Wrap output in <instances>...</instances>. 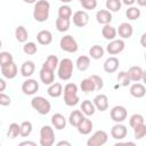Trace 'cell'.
<instances>
[{"label":"cell","mask_w":146,"mask_h":146,"mask_svg":"<svg viewBox=\"0 0 146 146\" xmlns=\"http://www.w3.org/2000/svg\"><path fill=\"white\" fill-rule=\"evenodd\" d=\"M145 39H146V33L141 34V38H140V43H141V46H143L144 48L146 47V43H145Z\"/></svg>","instance_id":"f5cc1de1"},{"label":"cell","mask_w":146,"mask_h":146,"mask_svg":"<svg viewBox=\"0 0 146 146\" xmlns=\"http://www.w3.org/2000/svg\"><path fill=\"white\" fill-rule=\"evenodd\" d=\"M35 71V65L32 60H26L21 66V74L24 78H30Z\"/></svg>","instance_id":"484cf974"},{"label":"cell","mask_w":146,"mask_h":146,"mask_svg":"<svg viewBox=\"0 0 146 146\" xmlns=\"http://www.w3.org/2000/svg\"><path fill=\"white\" fill-rule=\"evenodd\" d=\"M51 124L57 130H63L66 127V119L62 113H55L51 116Z\"/></svg>","instance_id":"44dd1931"},{"label":"cell","mask_w":146,"mask_h":146,"mask_svg":"<svg viewBox=\"0 0 146 146\" xmlns=\"http://www.w3.org/2000/svg\"><path fill=\"white\" fill-rule=\"evenodd\" d=\"M102 34H103V36L106 40H110L111 41V40H114L116 38V30L111 24H106L102 29Z\"/></svg>","instance_id":"4dcf8cb0"},{"label":"cell","mask_w":146,"mask_h":146,"mask_svg":"<svg viewBox=\"0 0 146 146\" xmlns=\"http://www.w3.org/2000/svg\"><path fill=\"white\" fill-rule=\"evenodd\" d=\"M49 11L50 3L47 0H36L33 8V18L39 23H43L49 18Z\"/></svg>","instance_id":"6da1fadb"},{"label":"cell","mask_w":146,"mask_h":146,"mask_svg":"<svg viewBox=\"0 0 146 146\" xmlns=\"http://www.w3.org/2000/svg\"><path fill=\"white\" fill-rule=\"evenodd\" d=\"M119 65H120L119 58H116L115 56H111L104 63V71L106 73H114L119 68Z\"/></svg>","instance_id":"2e32d148"},{"label":"cell","mask_w":146,"mask_h":146,"mask_svg":"<svg viewBox=\"0 0 146 146\" xmlns=\"http://www.w3.org/2000/svg\"><path fill=\"white\" fill-rule=\"evenodd\" d=\"M84 119V114L80 111V110H74L70 113V116H68V123L72 125V127H78L79 123Z\"/></svg>","instance_id":"d4e9b609"},{"label":"cell","mask_w":146,"mask_h":146,"mask_svg":"<svg viewBox=\"0 0 146 146\" xmlns=\"http://www.w3.org/2000/svg\"><path fill=\"white\" fill-rule=\"evenodd\" d=\"M19 131H21V125L16 122H13L9 124V128H8V131H7V136L11 139H15L16 137L19 136Z\"/></svg>","instance_id":"d590c367"},{"label":"cell","mask_w":146,"mask_h":146,"mask_svg":"<svg viewBox=\"0 0 146 146\" xmlns=\"http://www.w3.org/2000/svg\"><path fill=\"white\" fill-rule=\"evenodd\" d=\"M127 135H128V129H127V127H125L124 124H122V123H116V124H114V125L112 127V129H111V136H112L114 139H116V140H122V139H124V138L127 137Z\"/></svg>","instance_id":"4fadbf2b"},{"label":"cell","mask_w":146,"mask_h":146,"mask_svg":"<svg viewBox=\"0 0 146 146\" xmlns=\"http://www.w3.org/2000/svg\"><path fill=\"white\" fill-rule=\"evenodd\" d=\"M116 80H117L119 84L122 86V87H128L130 84V82H131L130 79H129V75H128V73L125 71L119 72L117 73V76H116Z\"/></svg>","instance_id":"f35d334b"},{"label":"cell","mask_w":146,"mask_h":146,"mask_svg":"<svg viewBox=\"0 0 146 146\" xmlns=\"http://www.w3.org/2000/svg\"><path fill=\"white\" fill-rule=\"evenodd\" d=\"M11 62H14V57L10 52H8V51H1L0 52V67L5 66Z\"/></svg>","instance_id":"7bdbcfd3"},{"label":"cell","mask_w":146,"mask_h":146,"mask_svg":"<svg viewBox=\"0 0 146 146\" xmlns=\"http://www.w3.org/2000/svg\"><path fill=\"white\" fill-rule=\"evenodd\" d=\"M39 75H40V80H41V82H42L43 84L49 86V84H51V83L55 81V73H54V71H51V70L41 67Z\"/></svg>","instance_id":"e0dca14e"},{"label":"cell","mask_w":146,"mask_h":146,"mask_svg":"<svg viewBox=\"0 0 146 146\" xmlns=\"http://www.w3.org/2000/svg\"><path fill=\"white\" fill-rule=\"evenodd\" d=\"M58 17L62 18H71L72 17V8L67 5H62L58 8Z\"/></svg>","instance_id":"ab89813d"},{"label":"cell","mask_w":146,"mask_h":146,"mask_svg":"<svg viewBox=\"0 0 146 146\" xmlns=\"http://www.w3.org/2000/svg\"><path fill=\"white\" fill-rule=\"evenodd\" d=\"M64 103L66 106H75L79 103L78 86L73 82H68L64 87Z\"/></svg>","instance_id":"3957f363"},{"label":"cell","mask_w":146,"mask_h":146,"mask_svg":"<svg viewBox=\"0 0 146 146\" xmlns=\"http://www.w3.org/2000/svg\"><path fill=\"white\" fill-rule=\"evenodd\" d=\"M96 110H98L99 112H105L107 108H108V98L106 95L104 94H99L97 95L94 100H92Z\"/></svg>","instance_id":"5bb4252c"},{"label":"cell","mask_w":146,"mask_h":146,"mask_svg":"<svg viewBox=\"0 0 146 146\" xmlns=\"http://www.w3.org/2000/svg\"><path fill=\"white\" fill-rule=\"evenodd\" d=\"M7 88V83L3 79H0V92H3Z\"/></svg>","instance_id":"c3c4849f"},{"label":"cell","mask_w":146,"mask_h":146,"mask_svg":"<svg viewBox=\"0 0 146 146\" xmlns=\"http://www.w3.org/2000/svg\"><path fill=\"white\" fill-rule=\"evenodd\" d=\"M59 46H60V49L62 50H64L66 52H70V54L76 52L78 49H79V46H78L76 40L72 35H70V34L62 36V39L59 41Z\"/></svg>","instance_id":"8992f818"},{"label":"cell","mask_w":146,"mask_h":146,"mask_svg":"<svg viewBox=\"0 0 146 146\" xmlns=\"http://www.w3.org/2000/svg\"><path fill=\"white\" fill-rule=\"evenodd\" d=\"M36 41L42 46H48L52 42V34L48 30H41L36 34Z\"/></svg>","instance_id":"603a6c76"},{"label":"cell","mask_w":146,"mask_h":146,"mask_svg":"<svg viewBox=\"0 0 146 146\" xmlns=\"http://www.w3.org/2000/svg\"><path fill=\"white\" fill-rule=\"evenodd\" d=\"M23 51L26 55H34L38 51V47L34 42H25L23 46Z\"/></svg>","instance_id":"ee69618b"},{"label":"cell","mask_w":146,"mask_h":146,"mask_svg":"<svg viewBox=\"0 0 146 146\" xmlns=\"http://www.w3.org/2000/svg\"><path fill=\"white\" fill-rule=\"evenodd\" d=\"M125 15H127V18L130 19V21H136L140 17V9L137 8V7H133V6H130L127 11H125Z\"/></svg>","instance_id":"74e56055"},{"label":"cell","mask_w":146,"mask_h":146,"mask_svg":"<svg viewBox=\"0 0 146 146\" xmlns=\"http://www.w3.org/2000/svg\"><path fill=\"white\" fill-rule=\"evenodd\" d=\"M15 38L18 42L21 43H25L27 41V38H29V33H27V30L23 26V25H19L16 27L15 30Z\"/></svg>","instance_id":"f1b7e54d"},{"label":"cell","mask_w":146,"mask_h":146,"mask_svg":"<svg viewBox=\"0 0 146 146\" xmlns=\"http://www.w3.org/2000/svg\"><path fill=\"white\" fill-rule=\"evenodd\" d=\"M79 2L87 10H92L97 7V0H79Z\"/></svg>","instance_id":"f6af8a7d"},{"label":"cell","mask_w":146,"mask_h":146,"mask_svg":"<svg viewBox=\"0 0 146 146\" xmlns=\"http://www.w3.org/2000/svg\"><path fill=\"white\" fill-rule=\"evenodd\" d=\"M92 81H94V83H95V86H96V90L97 91H100L102 89H103V87H104V81H103V79L99 76V75H90L89 76Z\"/></svg>","instance_id":"bcb514c9"},{"label":"cell","mask_w":146,"mask_h":146,"mask_svg":"<svg viewBox=\"0 0 146 146\" xmlns=\"http://www.w3.org/2000/svg\"><path fill=\"white\" fill-rule=\"evenodd\" d=\"M128 75L130 81L133 82H139V81H146V72L140 67V66H131L128 70Z\"/></svg>","instance_id":"9c48e42d"},{"label":"cell","mask_w":146,"mask_h":146,"mask_svg":"<svg viewBox=\"0 0 146 146\" xmlns=\"http://www.w3.org/2000/svg\"><path fill=\"white\" fill-rule=\"evenodd\" d=\"M115 145H116V146H119V145H131V146H135V143H132V141H125V143H122V141L119 140Z\"/></svg>","instance_id":"816d5d0a"},{"label":"cell","mask_w":146,"mask_h":146,"mask_svg":"<svg viewBox=\"0 0 146 146\" xmlns=\"http://www.w3.org/2000/svg\"><path fill=\"white\" fill-rule=\"evenodd\" d=\"M62 145H66V146H71V143L70 141H66V140H60L57 143V146H62Z\"/></svg>","instance_id":"db71d44e"},{"label":"cell","mask_w":146,"mask_h":146,"mask_svg":"<svg viewBox=\"0 0 146 146\" xmlns=\"http://www.w3.org/2000/svg\"><path fill=\"white\" fill-rule=\"evenodd\" d=\"M133 129V135H135V138L137 140L139 139H143L146 135V124L143 123V124H139V125H136Z\"/></svg>","instance_id":"60d3db41"},{"label":"cell","mask_w":146,"mask_h":146,"mask_svg":"<svg viewBox=\"0 0 146 146\" xmlns=\"http://www.w3.org/2000/svg\"><path fill=\"white\" fill-rule=\"evenodd\" d=\"M129 92L135 98H143L145 96V94H146V88H145V86L143 83L136 82V83L130 86Z\"/></svg>","instance_id":"d6986e66"},{"label":"cell","mask_w":146,"mask_h":146,"mask_svg":"<svg viewBox=\"0 0 146 146\" xmlns=\"http://www.w3.org/2000/svg\"><path fill=\"white\" fill-rule=\"evenodd\" d=\"M1 47H2V41L0 40V48H1Z\"/></svg>","instance_id":"680465c9"},{"label":"cell","mask_w":146,"mask_h":146,"mask_svg":"<svg viewBox=\"0 0 146 146\" xmlns=\"http://www.w3.org/2000/svg\"><path fill=\"white\" fill-rule=\"evenodd\" d=\"M105 6H106V9L108 11L116 13V11H119L121 9L122 2H121V0H106Z\"/></svg>","instance_id":"e575fe53"},{"label":"cell","mask_w":146,"mask_h":146,"mask_svg":"<svg viewBox=\"0 0 146 146\" xmlns=\"http://www.w3.org/2000/svg\"><path fill=\"white\" fill-rule=\"evenodd\" d=\"M39 90V83L34 79H27L22 83V91L24 95L32 96Z\"/></svg>","instance_id":"7c38bea8"},{"label":"cell","mask_w":146,"mask_h":146,"mask_svg":"<svg viewBox=\"0 0 146 146\" xmlns=\"http://www.w3.org/2000/svg\"><path fill=\"white\" fill-rule=\"evenodd\" d=\"M96 19L102 25L110 24L112 22V13L108 11L107 9H100L96 13Z\"/></svg>","instance_id":"ffe728a7"},{"label":"cell","mask_w":146,"mask_h":146,"mask_svg":"<svg viewBox=\"0 0 146 146\" xmlns=\"http://www.w3.org/2000/svg\"><path fill=\"white\" fill-rule=\"evenodd\" d=\"M17 72H18V70H17V66L14 62L1 67V73L6 79H14L17 75Z\"/></svg>","instance_id":"ac0fdd59"},{"label":"cell","mask_w":146,"mask_h":146,"mask_svg":"<svg viewBox=\"0 0 146 146\" xmlns=\"http://www.w3.org/2000/svg\"><path fill=\"white\" fill-rule=\"evenodd\" d=\"M19 145H21V146H23V145H32V146H35L36 144H35L34 141H30V140H25V141H22V143H19Z\"/></svg>","instance_id":"f907efd6"},{"label":"cell","mask_w":146,"mask_h":146,"mask_svg":"<svg viewBox=\"0 0 146 146\" xmlns=\"http://www.w3.org/2000/svg\"><path fill=\"white\" fill-rule=\"evenodd\" d=\"M75 65H76V67H78L79 71H81V72L87 71L89 68V66H90V57L89 56H86V55L79 56L76 58Z\"/></svg>","instance_id":"4316f807"},{"label":"cell","mask_w":146,"mask_h":146,"mask_svg":"<svg viewBox=\"0 0 146 146\" xmlns=\"http://www.w3.org/2000/svg\"><path fill=\"white\" fill-rule=\"evenodd\" d=\"M55 25H56V29H57L58 32H66L70 29L71 18H62V17H58L56 19Z\"/></svg>","instance_id":"1f68e13d"},{"label":"cell","mask_w":146,"mask_h":146,"mask_svg":"<svg viewBox=\"0 0 146 146\" xmlns=\"http://www.w3.org/2000/svg\"><path fill=\"white\" fill-rule=\"evenodd\" d=\"M31 106L41 115H46L51 110V104L48 99L42 96H35L31 100Z\"/></svg>","instance_id":"277c9868"},{"label":"cell","mask_w":146,"mask_h":146,"mask_svg":"<svg viewBox=\"0 0 146 146\" xmlns=\"http://www.w3.org/2000/svg\"><path fill=\"white\" fill-rule=\"evenodd\" d=\"M0 124H1V121H0Z\"/></svg>","instance_id":"91938a15"},{"label":"cell","mask_w":146,"mask_h":146,"mask_svg":"<svg viewBox=\"0 0 146 146\" xmlns=\"http://www.w3.org/2000/svg\"><path fill=\"white\" fill-rule=\"evenodd\" d=\"M60 2H63V3H68V2H71L72 0H59Z\"/></svg>","instance_id":"6f0895ef"},{"label":"cell","mask_w":146,"mask_h":146,"mask_svg":"<svg viewBox=\"0 0 146 146\" xmlns=\"http://www.w3.org/2000/svg\"><path fill=\"white\" fill-rule=\"evenodd\" d=\"M47 92L52 98L60 97L62 94H63V86H62V83H59V82H52L51 84H49V87L47 89Z\"/></svg>","instance_id":"cb8c5ba5"},{"label":"cell","mask_w":146,"mask_h":146,"mask_svg":"<svg viewBox=\"0 0 146 146\" xmlns=\"http://www.w3.org/2000/svg\"><path fill=\"white\" fill-rule=\"evenodd\" d=\"M92 128H94L92 121H91L90 119L86 117V116H84V119L79 123V125L76 127L79 133H81V135H89V133L91 132Z\"/></svg>","instance_id":"7402d4cb"},{"label":"cell","mask_w":146,"mask_h":146,"mask_svg":"<svg viewBox=\"0 0 146 146\" xmlns=\"http://www.w3.org/2000/svg\"><path fill=\"white\" fill-rule=\"evenodd\" d=\"M121 2L124 3L125 6H132L136 2V0H121Z\"/></svg>","instance_id":"681fc988"},{"label":"cell","mask_w":146,"mask_h":146,"mask_svg":"<svg viewBox=\"0 0 146 146\" xmlns=\"http://www.w3.org/2000/svg\"><path fill=\"white\" fill-rule=\"evenodd\" d=\"M21 131H19V135L22 137H29L32 132V129H33V125L30 121H23L21 124Z\"/></svg>","instance_id":"8d00e7d4"},{"label":"cell","mask_w":146,"mask_h":146,"mask_svg":"<svg viewBox=\"0 0 146 146\" xmlns=\"http://www.w3.org/2000/svg\"><path fill=\"white\" fill-rule=\"evenodd\" d=\"M124 47H125V43L122 39H114V40H111L110 43L107 44L106 51L110 55H117L124 50Z\"/></svg>","instance_id":"30bf717a"},{"label":"cell","mask_w":146,"mask_h":146,"mask_svg":"<svg viewBox=\"0 0 146 146\" xmlns=\"http://www.w3.org/2000/svg\"><path fill=\"white\" fill-rule=\"evenodd\" d=\"M143 123H145V119L141 114H133L129 119V125L131 128H135L136 125H139V124H143Z\"/></svg>","instance_id":"b9f144b4"},{"label":"cell","mask_w":146,"mask_h":146,"mask_svg":"<svg viewBox=\"0 0 146 146\" xmlns=\"http://www.w3.org/2000/svg\"><path fill=\"white\" fill-rule=\"evenodd\" d=\"M23 1L26 3H35L36 2V0H23Z\"/></svg>","instance_id":"9f6ffc18"},{"label":"cell","mask_w":146,"mask_h":146,"mask_svg":"<svg viewBox=\"0 0 146 146\" xmlns=\"http://www.w3.org/2000/svg\"><path fill=\"white\" fill-rule=\"evenodd\" d=\"M132 33H133V29L132 25L129 23H121L116 30V34H119L121 39H129L131 38Z\"/></svg>","instance_id":"9a60e30c"},{"label":"cell","mask_w":146,"mask_h":146,"mask_svg":"<svg viewBox=\"0 0 146 146\" xmlns=\"http://www.w3.org/2000/svg\"><path fill=\"white\" fill-rule=\"evenodd\" d=\"M10 104H11V98L5 92H0V105L1 106H9Z\"/></svg>","instance_id":"7dc6e473"},{"label":"cell","mask_w":146,"mask_h":146,"mask_svg":"<svg viewBox=\"0 0 146 146\" xmlns=\"http://www.w3.org/2000/svg\"><path fill=\"white\" fill-rule=\"evenodd\" d=\"M104 52H105L104 48L102 46H99V44H94L89 49V56L92 59H100L104 56Z\"/></svg>","instance_id":"d6a6232c"},{"label":"cell","mask_w":146,"mask_h":146,"mask_svg":"<svg viewBox=\"0 0 146 146\" xmlns=\"http://www.w3.org/2000/svg\"><path fill=\"white\" fill-rule=\"evenodd\" d=\"M110 116L111 119L115 122V123H122L127 116H128V112H127V108L124 106H121V105H116L114 106L111 112H110Z\"/></svg>","instance_id":"ba28073f"},{"label":"cell","mask_w":146,"mask_h":146,"mask_svg":"<svg viewBox=\"0 0 146 146\" xmlns=\"http://www.w3.org/2000/svg\"><path fill=\"white\" fill-rule=\"evenodd\" d=\"M73 68H74V65H73L72 59H70V58H63L58 63V66H57L58 78L60 80H63V81L70 80L72 78V75H73Z\"/></svg>","instance_id":"7a4b0ae2"},{"label":"cell","mask_w":146,"mask_h":146,"mask_svg":"<svg viewBox=\"0 0 146 146\" xmlns=\"http://www.w3.org/2000/svg\"><path fill=\"white\" fill-rule=\"evenodd\" d=\"M55 143V132L50 125H43L40 129V145L51 146Z\"/></svg>","instance_id":"5b68a950"},{"label":"cell","mask_w":146,"mask_h":146,"mask_svg":"<svg viewBox=\"0 0 146 146\" xmlns=\"http://www.w3.org/2000/svg\"><path fill=\"white\" fill-rule=\"evenodd\" d=\"M80 88L83 92L88 94V92H91V91H95L96 90V86L94 83V81L90 79V78H87V79H83L80 83Z\"/></svg>","instance_id":"836d02e7"},{"label":"cell","mask_w":146,"mask_h":146,"mask_svg":"<svg viewBox=\"0 0 146 146\" xmlns=\"http://www.w3.org/2000/svg\"><path fill=\"white\" fill-rule=\"evenodd\" d=\"M108 140V135L104 130H97L94 132V135L87 140L88 146H102L106 144Z\"/></svg>","instance_id":"52a82bcc"},{"label":"cell","mask_w":146,"mask_h":146,"mask_svg":"<svg viewBox=\"0 0 146 146\" xmlns=\"http://www.w3.org/2000/svg\"><path fill=\"white\" fill-rule=\"evenodd\" d=\"M58 63H59V59L56 55H49L47 57V59L44 60V63L42 64V67L44 68H48V70H51V71H55L58 66Z\"/></svg>","instance_id":"f546056e"},{"label":"cell","mask_w":146,"mask_h":146,"mask_svg":"<svg viewBox=\"0 0 146 146\" xmlns=\"http://www.w3.org/2000/svg\"><path fill=\"white\" fill-rule=\"evenodd\" d=\"M80 111H81L84 115L91 116V115L95 114L96 107H95V105H94V103H92L91 100H88V99H87V100H83V102H82L81 107H80Z\"/></svg>","instance_id":"83f0119b"},{"label":"cell","mask_w":146,"mask_h":146,"mask_svg":"<svg viewBox=\"0 0 146 146\" xmlns=\"http://www.w3.org/2000/svg\"><path fill=\"white\" fill-rule=\"evenodd\" d=\"M72 15H73L72 16L73 24L78 27H83L89 23V15L84 10H78Z\"/></svg>","instance_id":"8fae6325"},{"label":"cell","mask_w":146,"mask_h":146,"mask_svg":"<svg viewBox=\"0 0 146 146\" xmlns=\"http://www.w3.org/2000/svg\"><path fill=\"white\" fill-rule=\"evenodd\" d=\"M137 3L140 6V7H145L146 6V0H136Z\"/></svg>","instance_id":"11a10c76"}]
</instances>
